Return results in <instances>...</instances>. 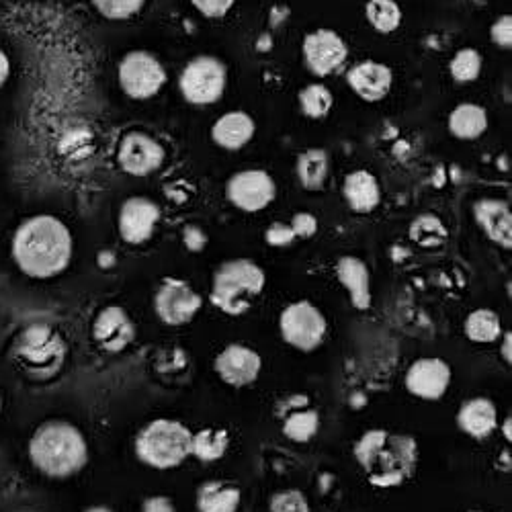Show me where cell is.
Returning a JSON list of instances; mask_svg holds the SVG:
<instances>
[{"label": "cell", "mask_w": 512, "mask_h": 512, "mask_svg": "<svg viewBox=\"0 0 512 512\" xmlns=\"http://www.w3.org/2000/svg\"><path fill=\"white\" fill-rule=\"evenodd\" d=\"M72 252L70 228L48 213L21 222L11 240V256L17 269L39 281L62 275L70 267Z\"/></svg>", "instance_id": "obj_1"}, {"label": "cell", "mask_w": 512, "mask_h": 512, "mask_svg": "<svg viewBox=\"0 0 512 512\" xmlns=\"http://www.w3.org/2000/svg\"><path fill=\"white\" fill-rule=\"evenodd\" d=\"M355 459L373 488H398L414 478L418 467V443L414 437L371 429L353 447Z\"/></svg>", "instance_id": "obj_2"}, {"label": "cell", "mask_w": 512, "mask_h": 512, "mask_svg": "<svg viewBox=\"0 0 512 512\" xmlns=\"http://www.w3.org/2000/svg\"><path fill=\"white\" fill-rule=\"evenodd\" d=\"M31 465L41 476L68 480L89 463V443L78 426L66 420H46L27 443Z\"/></svg>", "instance_id": "obj_3"}, {"label": "cell", "mask_w": 512, "mask_h": 512, "mask_svg": "<svg viewBox=\"0 0 512 512\" xmlns=\"http://www.w3.org/2000/svg\"><path fill=\"white\" fill-rule=\"evenodd\" d=\"M11 355L17 367L31 379L48 381L62 371L68 357V345L54 326L35 322L15 336Z\"/></svg>", "instance_id": "obj_4"}, {"label": "cell", "mask_w": 512, "mask_h": 512, "mask_svg": "<svg viewBox=\"0 0 512 512\" xmlns=\"http://www.w3.org/2000/svg\"><path fill=\"white\" fill-rule=\"evenodd\" d=\"M193 431L173 418H156L142 426L134 441V453L146 467L166 472L191 457Z\"/></svg>", "instance_id": "obj_5"}, {"label": "cell", "mask_w": 512, "mask_h": 512, "mask_svg": "<svg viewBox=\"0 0 512 512\" xmlns=\"http://www.w3.org/2000/svg\"><path fill=\"white\" fill-rule=\"evenodd\" d=\"M265 271L250 259H232L218 267L211 279L209 300L228 316H244L254 297L265 289Z\"/></svg>", "instance_id": "obj_6"}, {"label": "cell", "mask_w": 512, "mask_h": 512, "mask_svg": "<svg viewBox=\"0 0 512 512\" xmlns=\"http://www.w3.org/2000/svg\"><path fill=\"white\" fill-rule=\"evenodd\" d=\"M228 68L213 56H197L183 68L179 76V91L191 105L218 103L226 91Z\"/></svg>", "instance_id": "obj_7"}, {"label": "cell", "mask_w": 512, "mask_h": 512, "mask_svg": "<svg viewBox=\"0 0 512 512\" xmlns=\"http://www.w3.org/2000/svg\"><path fill=\"white\" fill-rule=\"evenodd\" d=\"M279 332L285 343L302 353L316 351L326 338L328 322L312 302H293L279 316Z\"/></svg>", "instance_id": "obj_8"}, {"label": "cell", "mask_w": 512, "mask_h": 512, "mask_svg": "<svg viewBox=\"0 0 512 512\" xmlns=\"http://www.w3.org/2000/svg\"><path fill=\"white\" fill-rule=\"evenodd\" d=\"M121 91L134 101H148L156 97L166 84V70L160 60L148 52L125 54L117 68Z\"/></svg>", "instance_id": "obj_9"}, {"label": "cell", "mask_w": 512, "mask_h": 512, "mask_svg": "<svg viewBox=\"0 0 512 512\" xmlns=\"http://www.w3.org/2000/svg\"><path fill=\"white\" fill-rule=\"evenodd\" d=\"M203 308V297L183 279H162L154 295V312L166 326H185Z\"/></svg>", "instance_id": "obj_10"}, {"label": "cell", "mask_w": 512, "mask_h": 512, "mask_svg": "<svg viewBox=\"0 0 512 512\" xmlns=\"http://www.w3.org/2000/svg\"><path fill=\"white\" fill-rule=\"evenodd\" d=\"M277 195V185L267 170L248 168L232 175L226 183L228 201L246 213L263 211L273 203Z\"/></svg>", "instance_id": "obj_11"}, {"label": "cell", "mask_w": 512, "mask_h": 512, "mask_svg": "<svg viewBox=\"0 0 512 512\" xmlns=\"http://www.w3.org/2000/svg\"><path fill=\"white\" fill-rule=\"evenodd\" d=\"M166 152L158 140L144 132H127L117 148V164L125 175L148 177L164 164Z\"/></svg>", "instance_id": "obj_12"}, {"label": "cell", "mask_w": 512, "mask_h": 512, "mask_svg": "<svg viewBox=\"0 0 512 512\" xmlns=\"http://www.w3.org/2000/svg\"><path fill=\"white\" fill-rule=\"evenodd\" d=\"M349 58L347 41L332 29H318L304 39V62L316 76H330Z\"/></svg>", "instance_id": "obj_13"}, {"label": "cell", "mask_w": 512, "mask_h": 512, "mask_svg": "<svg viewBox=\"0 0 512 512\" xmlns=\"http://www.w3.org/2000/svg\"><path fill=\"white\" fill-rule=\"evenodd\" d=\"M404 386L414 398L437 402L451 386V367L439 357L416 359L404 375Z\"/></svg>", "instance_id": "obj_14"}, {"label": "cell", "mask_w": 512, "mask_h": 512, "mask_svg": "<svg viewBox=\"0 0 512 512\" xmlns=\"http://www.w3.org/2000/svg\"><path fill=\"white\" fill-rule=\"evenodd\" d=\"M213 369L226 386L246 388L259 379L263 371V357L246 345L232 343L220 351L213 361Z\"/></svg>", "instance_id": "obj_15"}, {"label": "cell", "mask_w": 512, "mask_h": 512, "mask_svg": "<svg viewBox=\"0 0 512 512\" xmlns=\"http://www.w3.org/2000/svg\"><path fill=\"white\" fill-rule=\"evenodd\" d=\"M160 220V207L148 197H130L125 199L119 218H117V230L125 244H144L152 238L156 224Z\"/></svg>", "instance_id": "obj_16"}, {"label": "cell", "mask_w": 512, "mask_h": 512, "mask_svg": "<svg viewBox=\"0 0 512 512\" xmlns=\"http://www.w3.org/2000/svg\"><path fill=\"white\" fill-rule=\"evenodd\" d=\"M93 340L105 353H123L136 340V324L121 306H107L93 320Z\"/></svg>", "instance_id": "obj_17"}, {"label": "cell", "mask_w": 512, "mask_h": 512, "mask_svg": "<svg viewBox=\"0 0 512 512\" xmlns=\"http://www.w3.org/2000/svg\"><path fill=\"white\" fill-rule=\"evenodd\" d=\"M347 82L357 97L367 103H377L390 95L394 72L390 66L381 62L363 60L347 72Z\"/></svg>", "instance_id": "obj_18"}, {"label": "cell", "mask_w": 512, "mask_h": 512, "mask_svg": "<svg viewBox=\"0 0 512 512\" xmlns=\"http://www.w3.org/2000/svg\"><path fill=\"white\" fill-rule=\"evenodd\" d=\"M474 218L482 232L504 250L512 248V213L502 199H480L474 205Z\"/></svg>", "instance_id": "obj_19"}, {"label": "cell", "mask_w": 512, "mask_h": 512, "mask_svg": "<svg viewBox=\"0 0 512 512\" xmlns=\"http://www.w3.org/2000/svg\"><path fill=\"white\" fill-rule=\"evenodd\" d=\"M459 431L476 441L488 439L498 429V410L488 398H472L457 410Z\"/></svg>", "instance_id": "obj_20"}, {"label": "cell", "mask_w": 512, "mask_h": 512, "mask_svg": "<svg viewBox=\"0 0 512 512\" xmlns=\"http://www.w3.org/2000/svg\"><path fill=\"white\" fill-rule=\"evenodd\" d=\"M336 279L349 291L355 310L365 312L371 308V275L361 259H357V256H340L336 261Z\"/></svg>", "instance_id": "obj_21"}, {"label": "cell", "mask_w": 512, "mask_h": 512, "mask_svg": "<svg viewBox=\"0 0 512 512\" xmlns=\"http://www.w3.org/2000/svg\"><path fill=\"white\" fill-rule=\"evenodd\" d=\"M254 132V119L246 111H230L213 123L211 140L224 150L236 152L242 150L254 138Z\"/></svg>", "instance_id": "obj_22"}, {"label": "cell", "mask_w": 512, "mask_h": 512, "mask_svg": "<svg viewBox=\"0 0 512 512\" xmlns=\"http://www.w3.org/2000/svg\"><path fill=\"white\" fill-rule=\"evenodd\" d=\"M242 502V490L222 480H207L195 492L197 512H236Z\"/></svg>", "instance_id": "obj_23"}, {"label": "cell", "mask_w": 512, "mask_h": 512, "mask_svg": "<svg viewBox=\"0 0 512 512\" xmlns=\"http://www.w3.org/2000/svg\"><path fill=\"white\" fill-rule=\"evenodd\" d=\"M343 197L355 213H371L381 203V187L369 170H353L345 179Z\"/></svg>", "instance_id": "obj_24"}, {"label": "cell", "mask_w": 512, "mask_h": 512, "mask_svg": "<svg viewBox=\"0 0 512 512\" xmlns=\"http://www.w3.org/2000/svg\"><path fill=\"white\" fill-rule=\"evenodd\" d=\"M488 130V111L476 103H461L449 113V132L459 140H478Z\"/></svg>", "instance_id": "obj_25"}, {"label": "cell", "mask_w": 512, "mask_h": 512, "mask_svg": "<svg viewBox=\"0 0 512 512\" xmlns=\"http://www.w3.org/2000/svg\"><path fill=\"white\" fill-rule=\"evenodd\" d=\"M297 179L308 191H318L324 187L330 173V156L322 148H310L300 154L295 164Z\"/></svg>", "instance_id": "obj_26"}, {"label": "cell", "mask_w": 512, "mask_h": 512, "mask_svg": "<svg viewBox=\"0 0 512 512\" xmlns=\"http://www.w3.org/2000/svg\"><path fill=\"white\" fill-rule=\"evenodd\" d=\"M230 447V433L222 426H205V429L193 433L191 455L201 463L220 461Z\"/></svg>", "instance_id": "obj_27"}, {"label": "cell", "mask_w": 512, "mask_h": 512, "mask_svg": "<svg viewBox=\"0 0 512 512\" xmlns=\"http://www.w3.org/2000/svg\"><path fill=\"white\" fill-rule=\"evenodd\" d=\"M465 336L476 345H492L502 336V322L494 310L480 308L465 318Z\"/></svg>", "instance_id": "obj_28"}, {"label": "cell", "mask_w": 512, "mask_h": 512, "mask_svg": "<svg viewBox=\"0 0 512 512\" xmlns=\"http://www.w3.org/2000/svg\"><path fill=\"white\" fill-rule=\"evenodd\" d=\"M320 416L312 408L291 410L283 418V435L293 443H308L318 435Z\"/></svg>", "instance_id": "obj_29"}, {"label": "cell", "mask_w": 512, "mask_h": 512, "mask_svg": "<svg viewBox=\"0 0 512 512\" xmlns=\"http://www.w3.org/2000/svg\"><path fill=\"white\" fill-rule=\"evenodd\" d=\"M365 17L377 33L390 35L402 23V9L396 0H367Z\"/></svg>", "instance_id": "obj_30"}, {"label": "cell", "mask_w": 512, "mask_h": 512, "mask_svg": "<svg viewBox=\"0 0 512 512\" xmlns=\"http://www.w3.org/2000/svg\"><path fill=\"white\" fill-rule=\"evenodd\" d=\"M408 234L422 248H437L447 240L445 224L437 216H433V213H424V216H418L410 224Z\"/></svg>", "instance_id": "obj_31"}, {"label": "cell", "mask_w": 512, "mask_h": 512, "mask_svg": "<svg viewBox=\"0 0 512 512\" xmlns=\"http://www.w3.org/2000/svg\"><path fill=\"white\" fill-rule=\"evenodd\" d=\"M297 99H300L302 113L310 119L326 117L334 105V97H332L330 89L324 87V84H320V82L308 84L306 89H302V93Z\"/></svg>", "instance_id": "obj_32"}, {"label": "cell", "mask_w": 512, "mask_h": 512, "mask_svg": "<svg viewBox=\"0 0 512 512\" xmlns=\"http://www.w3.org/2000/svg\"><path fill=\"white\" fill-rule=\"evenodd\" d=\"M482 54L478 50H472V48H465V50H459L451 64H449V72L453 76L455 82L459 84H469V82H476L482 74Z\"/></svg>", "instance_id": "obj_33"}, {"label": "cell", "mask_w": 512, "mask_h": 512, "mask_svg": "<svg viewBox=\"0 0 512 512\" xmlns=\"http://www.w3.org/2000/svg\"><path fill=\"white\" fill-rule=\"evenodd\" d=\"M144 3L146 0H93V7L109 21H125L138 15Z\"/></svg>", "instance_id": "obj_34"}, {"label": "cell", "mask_w": 512, "mask_h": 512, "mask_svg": "<svg viewBox=\"0 0 512 512\" xmlns=\"http://www.w3.org/2000/svg\"><path fill=\"white\" fill-rule=\"evenodd\" d=\"M271 512H310V502L300 490H281L269 502Z\"/></svg>", "instance_id": "obj_35"}, {"label": "cell", "mask_w": 512, "mask_h": 512, "mask_svg": "<svg viewBox=\"0 0 512 512\" xmlns=\"http://www.w3.org/2000/svg\"><path fill=\"white\" fill-rule=\"evenodd\" d=\"M236 0H191V5L207 19H222L226 17Z\"/></svg>", "instance_id": "obj_36"}, {"label": "cell", "mask_w": 512, "mask_h": 512, "mask_svg": "<svg viewBox=\"0 0 512 512\" xmlns=\"http://www.w3.org/2000/svg\"><path fill=\"white\" fill-rule=\"evenodd\" d=\"M490 39L500 50H510L512 48V17L502 15L496 19V23L490 27Z\"/></svg>", "instance_id": "obj_37"}, {"label": "cell", "mask_w": 512, "mask_h": 512, "mask_svg": "<svg viewBox=\"0 0 512 512\" xmlns=\"http://www.w3.org/2000/svg\"><path fill=\"white\" fill-rule=\"evenodd\" d=\"M295 240V234H293V228L289 224H283V222H275L267 228L265 232V242L273 248H285V246H291Z\"/></svg>", "instance_id": "obj_38"}, {"label": "cell", "mask_w": 512, "mask_h": 512, "mask_svg": "<svg viewBox=\"0 0 512 512\" xmlns=\"http://www.w3.org/2000/svg\"><path fill=\"white\" fill-rule=\"evenodd\" d=\"M289 226L293 228L295 238H312L318 232V220H316V216H312V213H308V211L295 213Z\"/></svg>", "instance_id": "obj_39"}, {"label": "cell", "mask_w": 512, "mask_h": 512, "mask_svg": "<svg viewBox=\"0 0 512 512\" xmlns=\"http://www.w3.org/2000/svg\"><path fill=\"white\" fill-rule=\"evenodd\" d=\"M142 512H177L168 496H150L142 502Z\"/></svg>", "instance_id": "obj_40"}, {"label": "cell", "mask_w": 512, "mask_h": 512, "mask_svg": "<svg viewBox=\"0 0 512 512\" xmlns=\"http://www.w3.org/2000/svg\"><path fill=\"white\" fill-rule=\"evenodd\" d=\"M183 240H185L187 248H189V250H193V252L203 250V246H205V242H207L205 234H203L197 226H187V228H185V232H183Z\"/></svg>", "instance_id": "obj_41"}, {"label": "cell", "mask_w": 512, "mask_h": 512, "mask_svg": "<svg viewBox=\"0 0 512 512\" xmlns=\"http://www.w3.org/2000/svg\"><path fill=\"white\" fill-rule=\"evenodd\" d=\"M11 76V62H9V56L0 50V87H5V82L9 80Z\"/></svg>", "instance_id": "obj_42"}, {"label": "cell", "mask_w": 512, "mask_h": 512, "mask_svg": "<svg viewBox=\"0 0 512 512\" xmlns=\"http://www.w3.org/2000/svg\"><path fill=\"white\" fill-rule=\"evenodd\" d=\"M510 340H512V332H502V359L510 365L512 357H510Z\"/></svg>", "instance_id": "obj_43"}, {"label": "cell", "mask_w": 512, "mask_h": 512, "mask_svg": "<svg viewBox=\"0 0 512 512\" xmlns=\"http://www.w3.org/2000/svg\"><path fill=\"white\" fill-rule=\"evenodd\" d=\"M84 512H115V510L109 508V506H91V508H87Z\"/></svg>", "instance_id": "obj_44"}, {"label": "cell", "mask_w": 512, "mask_h": 512, "mask_svg": "<svg viewBox=\"0 0 512 512\" xmlns=\"http://www.w3.org/2000/svg\"><path fill=\"white\" fill-rule=\"evenodd\" d=\"M504 437H506L508 443H510V416H508L506 422H504Z\"/></svg>", "instance_id": "obj_45"}, {"label": "cell", "mask_w": 512, "mask_h": 512, "mask_svg": "<svg viewBox=\"0 0 512 512\" xmlns=\"http://www.w3.org/2000/svg\"><path fill=\"white\" fill-rule=\"evenodd\" d=\"M0 412H3V398H0Z\"/></svg>", "instance_id": "obj_46"}, {"label": "cell", "mask_w": 512, "mask_h": 512, "mask_svg": "<svg viewBox=\"0 0 512 512\" xmlns=\"http://www.w3.org/2000/svg\"><path fill=\"white\" fill-rule=\"evenodd\" d=\"M467 512H484V510H467Z\"/></svg>", "instance_id": "obj_47"}]
</instances>
